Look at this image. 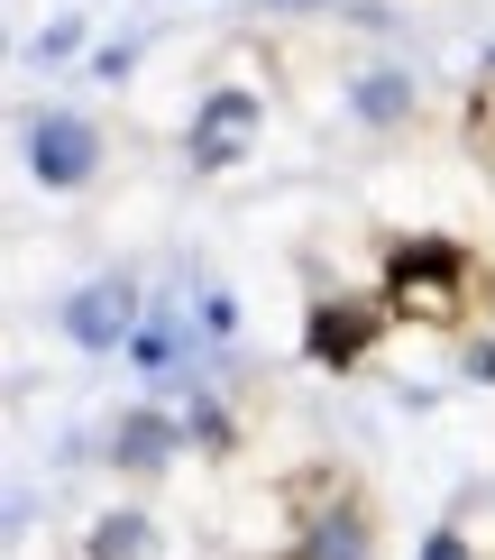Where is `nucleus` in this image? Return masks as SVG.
<instances>
[{
	"label": "nucleus",
	"instance_id": "7ed1b4c3",
	"mask_svg": "<svg viewBox=\"0 0 495 560\" xmlns=\"http://www.w3.org/2000/svg\"><path fill=\"white\" fill-rule=\"evenodd\" d=\"M138 322H148V294H138V276H129V267H110V276H83V285L56 303V331L74 340L83 359H110V349L129 359Z\"/></svg>",
	"mask_w": 495,
	"mask_h": 560
},
{
	"label": "nucleus",
	"instance_id": "9b49d317",
	"mask_svg": "<svg viewBox=\"0 0 495 560\" xmlns=\"http://www.w3.org/2000/svg\"><path fill=\"white\" fill-rule=\"evenodd\" d=\"M74 37H83V19H56V28H46L28 56H37V65H56V56H74Z\"/></svg>",
	"mask_w": 495,
	"mask_h": 560
},
{
	"label": "nucleus",
	"instance_id": "1a4fd4ad",
	"mask_svg": "<svg viewBox=\"0 0 495 560\" xmlns=\"http://www.w3.org/2000/svg\"><path fill=\"white\" fill-rule=\"evenodd\" d=\"M148 551H156L148 505H110V515H92V533H83V560H148Z\"/></svg>",
	"mask_w": 495,
	"mask_h": 560
},
{
	"label": "nucleus",
	"instance_id": "f8f14e48",
	"mask_svg": "<svg viewBox=\"0 0 495 560\" xmlns=\"http://www.w3.org/2000/svg\"><path fill=\"white\" fill-rule=\"evenodd\" d=\"M468 377H478V386H495V331H478V340H468Z\"/></svg>",
	"mask_w": 495,
	"mask_h": 560
},
{
	"label": "nucleus",
	"instance_id": "39448f33",
	"mask_svg": "<svg viewBox=\"0 0 495 560\" xmlns=\"http://www.w3.org/2000/svg\"><path fill=\"white\" fill-rule=\"evenodd\" d=\"M386 331H394L386 294H313V313H303V359L330 368V377H349V368L376 359Z\"/></svg>",
	"mask_w": 495,
	"mask_h": 560
},
{
	"label": "nucleus",
	"instance_id": "6e6552de",
	"mask_svg": "<svg viewBox=\"0 0 495 560\" xmlns=\"http://www.w3.org/2000/svg\"><path fill=\"white\" fill-rule=\"evenodd\" d=\"M349 110H358V129H413L422 83L404 65H358V74H349Z\"/></svg>",
	"mask_w": 495,
	"mask_h": 560
},
{
	"label": "nucleus",
	"instance_id": "0eeeda50",
	"mask_svg": "<svg viewBox=\"0 0 495 560\" xmlns=\"http://www.w3.org/2000/svg\"><path fill=\"white\" fill-rule=\"evenodd\" d=\"M285 560H376V515L349 497V487H321V505L294 524Z\"/></svg>",
	"mask_w": 495,
	"mask_h": 560
},
{
	"label": "nucleus",
	"instance_id": "f257e3e1",
	"mask_svg": "<svg viewBox=\"0 0 495 560\" xmlns=\"http://www.w3.org/2000/svg\"><path fill=\"white\" fill-rule=\"evenodd\" d=\"M386 313L413 322V331H459L468 322V294H478V258H468L459 240H440V230H422V240H394L386 248Z\"/></svg>",
	"mask_w": 495,
	"mask_h": 560
},
{
	"label": "nucleus",
	"instance_id": "423d86ee",
	"mask_svg": "<svg viewBox=\"0 0 495 560\" xmlns=\"http://www.w3.org/2000/svg\"><path fill=\"white\" fill-rule=\"evenodd\" d=\"M184 441H193V432H184V413L148 395V405L110 413V441H102V459H110L120 478H165V469L184 459Z\"/></svg>",
	"mask_w": 495,
	"mask_h": 560
},
{
	"label": "nucleus",
	"instance_id": "20e7f679",
	"mask_svg": "<svg viewBox=\"0 0 495 560\" xmlns=\"http://www.w3.org/2000/svg\"><path fill=\"white\" fill-rule=\"evenodd\" d=\"M257 129H267V102H257L248 83H211L202 102H193V120H184V166H193V175H229V166H248Z\"/></svg>",
	"mask_w": 495,
	"mask_h": 560
},
{
	"label": "nucleus",
	"instance_id": "f03ea898",
	"mask_svg": "<svg viewBox=\"0 0 495 560\" xmlns=\"http://www.w3.org/2000/svg\"><path fill=\"white\" fill-rule=\"evenodd\" d=\"M19 156H28V175L46 194H83L110 148H102V120H83V110H64V102H37L28 120H19Z\"/></svg>",
	"mask_w": 495,
	"mask_h": 560
},
{
	"label": "nucleus",
	"instance_id": "9d476101",
	"mask_svg": "<svg viewBox=\"0 0 495 560\" xmlns=\"http://www.w3.org/2000/svg\"><path fill=\"white\" fill-rule=\"evenodd\" d=\"M422 560H486V551H478L468 524H432V533H422Z\"/></svg>",
	"mask_w": 495,
	"mask_h": 560
}]
</instances>
